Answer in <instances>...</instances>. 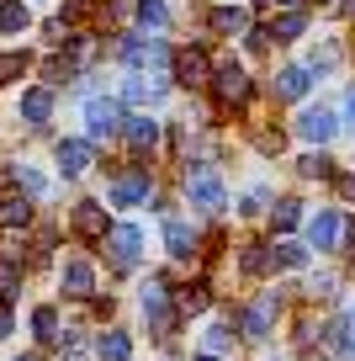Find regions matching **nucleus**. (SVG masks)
Instances as JSON below:
<instances>
[{
  "label": "nucleus",
  "mask_w": 355,
  "mask_h": 361,
  "mask_svg": "<svg viewBox=\"0 0 355 361\" xmlns=\"http://www.w3.org/2000/svg\"><path fill=\"white\" fill-rule=\"evenodd\" d=\"M64 293L69 298H90V293H96V271H90V260H69V266H64Z\"/></svg>",
  "instance_id": "obj_9"
},
{
  "label": "nucleus",
  "mask_w": 355,
  "mask_h": 361,
  "mask_svg": "<svg viewBox=\"0 0 355 361\" xmlns=\"http://www.w3.org/2000/svg\"><path fill=\"white\" fill-rule=\"evenodd\" d=\"M144 314H149V324H154L159 335H170V293H165V282L144 287Z\"/></svg>",
  "instance_id": "obj_7"
},
{
  "label": "nucleus",
  "mask_w": 355,
  "mask_h": 361,
  "mask_svg": "<svg viewBox=\"0 0 355 361\" xmlns=\"http://www.w3.org/2000/svg\"><path fill=\"white\" fill-rule=\"evenodd\" d=\"M180 308H186V314H201V308H207V282L186 287V293H180Z\"/></svg>",
  "instance_id": "obj_27"
},
{
  "label": "nucleus",
  "mask_w": 355,
  "mask_h": 361,
  "mask_svg": "<svg viewBox=\"0 0 355 361\" xmlns=\"http://www.w3.org/2000/svg\"><path fill=\"white\" fill-rule=\"evenodd\" d=\"M85 123H90V138H111L117 128H123V112H117V102H101V96H90L85 102Z\"/></svg>",
  "instance_id": "obj_3"
},
{
  "label": "nucleus",
  "mask_w": 355,
  "mask_h": 361,
  "mask_svg": "<svg viewBox=\"0 0 355 361\" xmlns=\"http://www.w3.org/2000/svg\"><path fill=\"white\" fill-rule=\"evenodd\" d=\"M138 245H144V234H138V228L133 224H117V228H111V234H106V250H111V266H138Z\"/></svg>",
  "instance_id": "obj_2"
},
{
  "label": "nucleus",
  "mask_w": 355,
  "mask_h": 361,
  "mask_svg": "<svg viewBox=\"0 0 355 361\" xmlns=\"http://www.w3.org/2000/svg\"><path fill=\"white\" fill-rule=\"evenodd\" d=\"M297 32H302V16H297V11H292V16H281V22L270 27V37H281V43H292Z\"/></svg>",
  "instance_id": "obj_28"
},
{
  "label": "nucleus",
  "mask_w": 355,
  "mask_h": 361,
  "mask_svg": "<svg viewBox=\"0 0 355 361\" xmlns=\"http://www.w3.org/2000/svg\"><path fill=\"white\" fill-rule=\"evenodd\" d=\"M276 228H297V202H276Z\"/></svg>",
  "instance_id": "obj_32"
},
{
  "label": "nucleus",
  "mask_w": 355,
  "mask_h": 361,
  "mask_svg": "<svg viewBox=\"0 0 355 361\" xmlns=\"http://www.w3.org/2000/svg\"><path fill=\"white\" fill-rule=\"evenodd\" d=\"M16 361H37V356H16Z\"/></svg>",
  "instance_id": "obj_39"
},
{
  "label": "nucleus",
  "mask_w": 355,
  "mask_h": 361,
  "mask_svg": "<svg viewBox=\"0 0 355 361\" xmlns=\"http://www.w3.org/2000/svg\"><path fill=\"white\" fill-rule=\"evenodd\" d=\"M281 6H302V0H281Z\"/></svg>",
  "instance_id": "obj_38"
},
{
  "label": "nucleus",
  "mask_w": 355,
  "mask_h": 361,
  "mask_svg": "<svg viewBox=\"0 0 355 361\" xmlns=\"http://www.w3.org/2000/svg\"><path fill=\"white\" fill-rule=\"evenodd\" d=\"M165 245H170V255H175V260H186L191 250H197V234H191L180 218H170V224H165Z\"/></svg>",
  "instance_id": "obj_13"
},
{
  "label": "nucleus",
  "mask_w": 355,
  "mask_h": 361,
  "mask_svg": "<svg viewBox=\"0 0 355 361\" xmlns=\"http://www.w3.org/2000/svg\"><path fill=\"white\" fill-rule=\"evenodd\" d=\"M123 133H127V144H133V149H154L159 123H149V117H127V123H123Z\"/></svg>",
  "instance_id": "obj_15"
},
{
  "label": "nucleus",
  "mask_w": 355,
  "mask_h": 361,
  "mask_svg": "<svg viewBox=\"0 0 355 361\" xmlns=\"http://www.w3.org/2000/svg\"><path fill=\"white\" fill-rule=\"evenodd\" d=\"M75 234L80 239H101V234H106V213H101V202H80L75 207Z\"/></svg>",
  "instance_id": "obj_10"
},
{
  "label": "nucleus",
  "mask_w": 355,
  "mask_h": 361,
  "mask_svg": "<svg viewBox=\"0 0 355 361\" xmlns=\"http://www.w3.org/2000/svg\"><path fill=\"white\" fill-rule=\"evenodd\" d=\"M27 218H32V202H27V197H0V224L6 228H22Z\"/></svg>",
  "instance_id": "obj_20"
},
{
  "label": "nucleus",
  "mask_w": 355,
  "mask_h": 361,
  "mask_svg": "<svg viewBox=\"0 0 355 361\" xmlns=\"http://www.w3.org/2000/svg\"><path fill=\"white\" fill-rule=\"evenodd\" d=\"M32 329H37V340H58V314H54V308H37Z\"/></svg>",
  "instance_id": "obj_25"
},
{
  "label": "nucleus",
  "mask_w": 355,
  "mask_h": 361,
  "mask_svg": "<svg viewBox=\"0 0 355 361\" xmlns=\"http://www.w3.org/2000/svg\"><path fill=\"white\" fill-rule=\"evenodd\" d=\"M334 170V159H323V154H308L302 159V176H329Z\"/></svg>",
  "instance_id": "obj_31"
},
{
  "label": "nucleus",
  "mask_w": 355,
  "mask_h": 361,
  "mask_svg": "<svg viewBox=\"0 0 355 361\" xmlns=\"http://www.w3.org/2000/svg\"><path fill=\"white\" fill-rule=\"evenodd\" d=\"M340 11H344V16H355V0H340Z\"/></svg>",
  "instance_id": "obj_37"
},
{
  "label": "nucleus",
  "mask_w": 355,
  "mask_h": 361,
  "mask_svg": "<svg viewBox=\"0 0 355 361\" xmlns=\"http://www.w3.org/2000/svg\"><path fill=\"white\" fill-rule=\"evenodd\" d=\"M48 112H54V96H48V90L43 85H37V90H27V96H22V117H27V123H48Z\"/></svg>",
  "instance_id": "obj_14"
},
{
  "label": "nucleus",
  "mask_w": 355,
  "mask_h": 361,
  "mask_svg": "<svg viewBox=\"0 0 355 361\" xmlns=\"http://www.w3.org/2000/svg\"><path fill=\"white\" fill-rule=\"evenodd\" d=\"M297 133L308 138V144H329V138L340 133V123H334V112H323V106H308V112L297 117Z\"/></svg>",
  "instance_id": "obj_4"
},
{
  "label": "nucleus",
  "mask_w": 355,
  "mask_h": 361,
  "mask_svg": "<svg viewBox=\"0 0 355 361\" xmlns=\"http://www.w3.org/2000/svg\"><path fill=\"white\" fill-rule=\"evenodd\" d=\"M144 197H149V170L144 165L111 180V202H117V207H133V202H144Z\"/></svg>",
  "instance_id": "obj_5"
},
{
  "label": "nucleus",
  "mask_w": 355,
  "mask_h": 361,
  "mask_svg": "<svg viewBox=\"0 0 355 361\" xmlns=\"http://www.w3.org/2000/svg\"><path fill=\"white\" fill-rule=\"evenodd\" d=\"M212 27H218V32H244L249 16H244V11H228V6H218V11H212Z\"/></svg>",
  "instance_id": "obj_23"
},
{
  "label": "nucleus",
  "mask_w": 355,
  "mask_h": 361,
  "mask_svg": "<svg viewBox=\"0 0 355 361\" xmlns=\"http://www.w3.org/2000/svg\"><path fill=\"white\" fill-rule=\"evenodd\" d=\"M138 22H144V27H165L170 22L165 0H138Z\"/></svg>",
  "instance_id": "obj_24"
},
{
  "label": "nucleus",
  "mask_w": 355,
  "mask_h": 361,
  "mask_svg": "<svg viewBox=\"0 0 355 361\" xmlns=\"http://www.w3.org/2000/svg\"><path fill=\"white\" fill-rule=\"evenodd\" d=\"M27 22H32V16H27V6H22V0H6V6H0V32H6V37L27 32Z\"/></svg>",
  "instance_id": "obj_18"
},
{
  "label": "nucleus",
  "mask_w": 355,
  "mask_h": 361,
  "mask_svg": "<svg viewBox=\"0 0 355 361\" xmlns=\"http://www.w3.org/2000/svg\"><path fill=\"white\" fill-rule=\"evenodd\" d=\"M175 75H180V85H207V59H201V54H180Z\"/></svg>",
  "instance_id": "obj_17"
},
{
  "label": "nucleus",
  "mask_w": 355,
  "mask_h": 361,
  "mask_svg": "<svg viewBox=\"0 0 355 361\" xmlns=\"http://www.w3.org/2000/svg\"><path fill=\"white\" fill-rule=\"evenodd\" d=\"M302 90H308V69H281V75H276V96H287V102H297Z\"/></svg>",
  "instance_id": "obj_22"
},
{
  "label": "nucleus",
  "mask_w": 355,
  "mask_h": 361,
  "mask_svg": "<svg viewBox=\"0 0 355 361\" xmlns=\"http://www.w3.org/2000/svg\"><path fill=\"white\" fill-rule=\"evenodd\" d=\"M228 340H233V335H228L223 324H212V329H207V350H228Z\"/></svg>",
  "instance_id": "obj_33"
},
{
  "label": "nucleus",
  "mask_w": 355,
  "mask_h": 361,
  "mask_svg": "<svg viewBox=\"0 0 355 361\" xmlns=\"http://www.w3.org/2000/svg\"><path fill=\"white\" fill-rule=\"evenodd\" d=\"M334 192H340L344 202H355V176H334Z\"/></svg>",
  "instance_id": "obj_34"
},
{
  "label": "nucleus",
  "mask_w": 355,
  "mask_h": 361,
  "mask_svg": "<svg viewBox=\"0 0 355 361\" xmlns=\"http://www.w3.org/2000/svg\"><path fill=\"white\" fill-rule=\"evenodd\" d=\"M197 361H212V356H197Z\"/></svg>",
  "instance_id": "obj_40"
},
{
  "label": "nucleus",
  "mask_w": 355,
  "mask_h": 361,
  "mask_svg": "<svg viewBox=\"0 0 355 361\" xmlns=\"http://www.w3.org/2000/svg\"><path fill=\"white\" fill-rule=\"evenodd\" d=\"M186 197H191V207H201V213H223V202H228L212 165H191L186 170Z\"/></svg>",
  "instance_id": "obj_1"
},
{
  "label": "nucleus",
  "mask_w": 355,
  "mask_h": 361,
  "mask_svg": "<svg viewBox=\"0 0 355 361\" xmlns=\"http://www.w3.org/2000/svg\"><path fill=\"white\" fill-rule=\"evenodd\" d=\"M218 96H223V102H244V96H249V80H244V69H239V64H223L218 69Z\"/></svg>",
  "instance_id": "obj_12"
},
{
  "label": "nucleus",
  "mask_w": 355,
  "mask_h": 361,
  "mask_svg": "<svg viewBox=\"0 0 355 361\" xmlns=\"http://www.w3.org/2000/svg\"><path fill=\"white\" fill-rule=\"evenodd\" d=\"M123 59H127V64H165V43H154V37H149V43H144V37H127V43H123Z\"/></svg>",
  "instance_id": "obj_11"
},
{
  "label": "nucleus",
  "mask_w": 355,
  "mask_h": 361,
  "mask_svg": "<svg viewBox=\"0 0 355 361\" xmlns=\"http://www.w3.org/2000/svg\"><path fill=\"white\" fill-rule=\"evenodd\" d=\"M350 324H355V314H350Z\"/></svg>",
  "instance_id": "obj_41"
},
{
  "label": "nucleus",
  "mask_w": 355,
  "mask_h": 361,
  "mask_svg": "<svg viewBox=\"0 0 355 361\" xmlns=\"http://www.w3.org/2000/svg\"><path fill=\"white\" fill-rule=\"evenodd\" d=\"M159 96H165V80H149V75L127 80V102H159Z\"/></svg>",
  "instance_id": "obj_21"
},
{
  "label": "nucleus",
  "mask_w": 355,
  "mask_h": 361,
  "mask_svg": "<svg viewBox=\"0 0 355 361\" xmlns=\"http://www.w3.org/2000/svg\"><path fill=\"white\" fill-rule=\"evenodd\" d=\"M276 260H281V266H302L308 250H302V245H276Z\"/></svg>",
  "instance_id": "obj_30"
},
{
  "label": "nucleus",
  "mask_w": 355,
  "mask_h": 361,
  "mask_svg": "<svg viewBox=\"0 0 355 361\" xmlns=\"http://www.w3.org/2000/svg\"><path fill=\"white\" fill-rule=\"evenodd\" d=\"M334 234H340V218H334V213H318V218L308 224V239H313V250H329V245H334Z\"/></svg>",
  "instance_id": "obj_19"
},
{
  "label": "nucleus",
  "mask_w": 355,
  "mask_h": 361,
  "mask_svg": "<svg viewBox=\"0 0 355 361\" xmlns=\"http://www.w3.org/2000/svg\"><path fill=\"white\" fill-rule=\"evenodd\" d=\"M16 287H22V266H16V260H0V298H11Z\"/></svg>",
  "instance_id": "obj_26"
},
{
  "label": "nucleus",
  "mask_w": 355,
  "mask_h": 361,
  "mask_svg": "<svg viewBox=\"0 0 355 361\" xmlns=\"http://www.w3.org/2000/svg\"><path fill=\"white\" fill-rule=\"evenodd\" d=\"M96 350H101V361H127V356H133V340H127L123 329H111V335L96 340Z\"/></svg>",
  "instance_id": "obj_16"
},
{
  "label": "nucleus",
  "mask_w": 355,
  "mask_h": 361,
  "mask_svg": "<svg viewBox=\"0 0 355 361\" xmlns=\"http://www.w3.org/2000/svg\"><path fill=\"white\" fill-rule=\"evenodd\" d=\"M276 293H266V298H255V308H249V314H244V335L249 340H266L270 335V319H276Z\"/></svg>",
  "instance_id": "obj_8"
},
{
  "label": "nucleus",
  "mask_w": 355,
  "mask_h": 361,
  "mask_svg": "<svg viewBox=\"0 0 355 361\" xmlns=\"http://www.w3.org/2000/svg\"><path fill=\"white\" fill-rule=\"evenodd\" d=\"M27 69V54H0V80H16Z\"/></svg>",
  "instance_id": "obj_29"
},
{
  "label": "nucleus",
  "mask_w": 355,
  "mask_h": 361,
  "mask_svg": "<svg viewBox=\"0 0 355 361\" xmlns=\"http://www.w3.org/2000/svg\"><path fill=\"white\" fill-rule=\"evenodd\" d=\"M340 128H355V85L344 90V123H340Z\"/></svg>",
  "instance_id": "obj_35"
},
{
  "label": "nucleus",
  "mask_w": 355,
  "mask_h": 361,
  "mask_svg": "<svg viewBox=\"0 0 355 361\" xmlns=\"http://www.w3.org/2000/svg\"><path fill=\"white\" fill-rule=\"evenodd\" d=\"M0 335H11V308L0 303Z\"/></svg>",
  "instance_id": "obj_36"
},
{
  "label": "nucleus",
  "mask_w": 355,
  "mask_h": 361,
  "mask_svg": "<svg viewBox=\"0 0 355 361\" xmlns=\"http://www.w3.org/2000/svg\"><path fill=\"white\" fill-rule=\"evenodd\" d=\"M54 159H58V176L75 180V176H85V170H90V144H80V138H64Z\"/></svg>",
  "instance_id": "obj_6"
}]
</instances>
